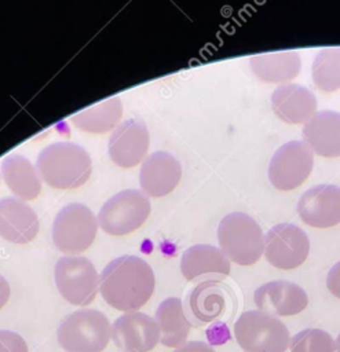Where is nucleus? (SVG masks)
I'll use <instances>...</instances> for the list:
<instances>
[{"instance_id": "obj_1", "label": "nucleus", "mask_w": 340, "mask_h": 352, "mask_svg": "<svg viewBox=\"0 0 340 352\" xmlns=\"http://www.w3.org/2000/svg\"><path fill=\"white\" fill-rule=\"evenodd\" d=\"M103 300L114 309L136 312L151 297L156 286L154 272L138 256H121L111 260L99 275Z\"/></svg>"}, {"instance_id": "obj_2", "label": "nucleus", "mask_w": 340, "mask_h": 352, "mask_svg": "<svg viewBox=\"0 0 340 352\" xmlns=\"http://www.w3.org/2000/svg\"><path fill=\"white\" fill-rule=\"evenodd\" d=\"M36 169L48 186L72 190L89 179L92 162L84 147L72 142H54L39 153Z\"/></svg>"}, {"instance_id": "obj_3", "label": "nucleus", "mask_w": 340, "mask_h": 352, "mask_svg": "<svg viewBox=\"0 0 340 352\" xmlns=\"http://www.w3.org/2000/svg\"><path fill=\"white\" fill-rule=\"evenodd\" d=\"M220 250L240 265L255 264L264 250V236L256 220L242 212L226 214L217 227Z\"/></svg>"}, {"instance_id": "obj_4", "label": "nucleus", "mask_w": 340, "mask_h": 352, "mask_svg": "<svg viewBox=\"0 0 340 352\" xmlns=\"http://www.w3.org/2000/svg\"><path fill=\"white\" fill-rule=\"evenodd\" d=\"M56 337L66 352H102L110 341L111 324L98 309H77L62 320Z\"/></svg>"}, {"instance_id": "obj_5", "label": "nucleus", "mask_w": 340, "mask_h": 352, "mask_svg": "<svg viewBox=\"0 0 340 352\" xmlns=\"http://www.w3.org/2000/svg\"><path fill=\"white\" fill-rule=\"evenodd\" d=\"M234 336L245 352H285L289 344L288 327L263 311H245L234 323Z\"/></svg>"}, {"instance_id": "obj_6", "label": "nucleus", "mask_w": 340, "mask_h": 352, "mask_svg": "<svg viewBox=\"0 0 340 352\" xmlns=\"http://www.w3.org/2000/svg\"><path fill=\"white\" fill-rule=\"evenodd\" d=\"M98 232V217L78 202L65 205L52 223V242L66 254H78L87 250Z\"/></svg>"}, {"instance_id": "obj_7", "label": "nucleus", "mask_w": 340, "mask_h": 352, "mask_svg": "<svg viewBox=\"0 0 340 352\" xmlns=\"http://www.w3.org/2000/svg\"><path fill=\"white\" fill-rule=\"evenodd\" d=\"M150 198L136 188L123 190L109 198L98 213V224L109 235H127L150 216Z\"/></svg>"}, {"instance_id": "obj_8", "label": "nucleus", "mask_w": 340, "mask_h": 352, "mask_svg": "<svg viewBox=\"0 0 340 352\" xmlns=\"http://www.w3.org/2000/svg\"><path fill=\"white\" fill-rule=\"evenodd\" d=\"M54 276L58 292L73 305H88L98 294L100 278L95 265L87 257H61L55 264Z\"/></svg>"}, {"instance_id": "obj_9", "label": "nucleus", "mask_w": 340, "mask_h": 352, "mask_svg": "<svg viewBox=\"0 0 340 352\" xmlns=\"http://www.w3.org/2000/svg\"><path fill=\"white\" fill-rule=\"evenodd\" d=\"M312 165V150L304 142L290 140L282 144L270 160V183L281 191L293 190L308 177Z\"/></svg>"}, {"instance_id": "obj_10", "label": "nucleus", "mask_w": 340, "mask_h": 352, "mask_svg": "<svg viewBox=\"0 0 340 352\" xmlns=\"http://www.w3.org/2000/svg\"><path fill=\"white\" fill-rule=\"evenodd\" d=\"M310 252L307 234L297 226L281 223L271 227L264 236V256L279 270H293L301 265Z\"/></svg>"}, {"instance_id": "obj_11", "label": "nucleus", "mask_w": 340, "mask_h": 352, "mask_svg": "<svg viewBox=\"0 0 340 352\" xmlns=\"http://www.w3.org/2000/svg\"><path fill=\"white\" fill-rule=\"evenodd\" d=\"M150 133L146 124L138 118L120 122L109 139V157L120 168H134L146 155Z\"/></svg>"}, {"instance_id": "obj_12", "label": "nucleus", "mask_w": 340, "mask_h": 352, "mask_svg": "<svg viewBox=\"0 0 340 352\" xmlns=\"http://www.w3.org/2000/svg\"><path fill=\"white\" fill-rule=\"evenodd\" d=\"M111 338L124 352H150L161 340V333L156 319L136 311L114 320Z\"/></svg>"}, {"instance_id": "obj_13", "label": "nucleus", "mask_w": 340, "mask_h": 352, "mask_svg": "<svg viewBox=\"0 0 340 352\" xmlns=\"http://www.w3.org/2000/svg\"><path fill=\"white\" fill-rule=\"evenodd\" d=\"M300 219L315 228H329L340 223V187L318 184L308 188L297 202Z\"/></svg>"}, {"instance_id": "obj_14", "label": "nucleus", "mask_w": 340, "mask_h": 352, "mask_svg": "<svg viewBox=\"0 0 340 352\" xmlns=\"http://www.w3.org/2000/svg\"><path fill=\"white\" fill-rule=\"evenodd\" d=\"M253 300L259 311L273 316H292L308 305V296L299 285L289 280H273L255 290Z\"/></svg>"}, {"instance_id": "obj_15", "label": "nucleus", "mask_w": 340, "mask_h": 352, "mask_svg": "<svg viewBox=\"0 0 340 352\" xmlns=\"http://www.w3.org/2000/svg\"><path fill=\"white\" fill-rule=\"evenodd\" d=\"M182 177L180 162L167 151H154L140 166V190L147 197L160 198L175 190Z\"/></svg>"}, {"instance_id": "obj_16", "label": "nucleus", "mask_w": 340, "mask_h": 352, "mask_svg": "<svg viewBox=\"0 0 340 352\" xmlns=\"http://www.w3.org/2000/svg\"><path fill=\"white\" fill-rule=\"evenodd\" d=\"M180 271L187 280H219L230 274V260L220 248L200 243L187 248L180 258Z\"/></svg>"}, {"instance_id": "obj_17", "label": "nucleus", "mask_w": 340, "mask_h": 352, "mask_svg": "<svg viewBox=\"0 0 340 352\" xmlns=\"http://www.w3.org/2000/svg\"><path fill=\"white\" fill-rule=\"evenodd\" d=\"M40 221L25 201L14 197L0 199V236L11 243L23 245L33 241Z\"/></svg>"}, {"instance_id": "obj_18", "label": "nucleus", "mask_w": 340, "mask_h": 352, "mask_svg": "<svg viewBox=\"0 0 340 352\" xmlns=\"http://www.w3.org/2000/svg\"><path fill=\"white\" fill-rule=\"evenodd\" d=\"M271 107L275 116L288 124H306L315 114L317 99L308 88L286 82L271 94Z\"/></svg>"}, {"instance_id": "obj_19", "label": "nucleus", "mask_w": 340, "mask_h": 352, "mask_svg": "<svg viewBox=\"0 0 340 352\" xmlns=\"http://www.w3.org/2000/svg\"><path fill=\"white\" fill-rule=\"evenodd\" d=\"M303 139L312 153L321 157H340V113H315L303 126Z\"/></svg>"}, {"instance_id": "obj_20", "label": "nucleus", "mask_w": 340, "mask_h": 352, "mask_svg": "<svg viewBox=\"0 0 340 352\" xmlns=\"http://www.w3.org/2000/svg\"><path fill=\"white\" fill-rule=\"evenodd\" d=\"M1 176L7 187L22 201H32L41 192V177L36 166L19 154H11L3 160Z\"/></svg>"}, {"instance_id": "obj_21", "label": "nucleus", "mask_w": 340, "mask_h": 352, "mask_svg": "<svg viewBox=\"0 0 340 352\" xmlns=\"http://www.w3.org/2000/svg\"><path fill=\"white\" fill-rule=\"evenodd\" d=\"M251 69L264 82L286 84L300 73L301 59L296 51L260 54L251 58Z\"/></svg>"}, {"instance_id": "obj_22", "label": "nucleus", "mask_w": 340, "mask_h": 352, "mask_svg": "<svg viewBox=\"0 0 340 352\" xmlns=\"http://www.w3.org/2000/svg\"><path fill=\"white\" fill-rule=\"evenodd\" d=\"M156 322L160 327V342L162 345L168 348H179L186 344L191 323L184 315L180 298H165L156 311Z\"/></svg>"}, {"instance_id": "obj_23", "label": "nucleus", "mask_w": 340, "mask_h": 352, "mask_svg": "<svg viewBox=\"0 0 340 352\" xmlns=\"http://www.w3.org/2000/svg\"><path fill=\"white\" fill-rule=\"evenodd\" d=\"M226 292L215 280H202L189 296V309L198 323H211L226 311Z\"/></svg>"}, {"instance_id": "obj_24", "label": "nucleus", "mask_w": 340, "mask_h": 352, "mask_svg": "<svg viewBox=\"0 0 340 352\" xmlns=\"http://www.w3.org/2000/svg\"><path fill=\"white\" fill-rule=\"evenodd\" d=\"M121 116L123 103L118 96H114L74 114L72 122L88 133H105L120 124Z\"/></svg>"}, {"instance_id": "obj_25", "label": "nucleus", "mask_w": 340, "mask_h": 352, "mask_svg": "<svg viewBox=\"0 0 340 352\" xmlns=\"http://www.w3.org/2000/svg\"><path fill=\"white\" fill-rule=\"evenodd\" d=\"M311 77L314 85L330 94L340 88V47H330L321 50L311 66Z\"/></svg>"}, {"instance_id": "obj_26", "label": "nucleus", "mask_w": 340, "mask_h": 352, "mask_svg": "<svg viewBox=\"0 0 340 352\" xmlns=\"http://www.w3.org/2000/svg\"><path fill=\"white\" fill-rule=\"evenodd\" d=\"M290 352H334L336 342L321 329H306L292 337Z\"/></svg>"}, {"instance_id": "obj_27", "label": "nucleus", "mask_w": 340, "mask_h": 352, "mask_svg": "<svg viewBox=\"0 0 340 352\" xmlns=\"http://www.w3.org/2000/svg\"><path fill=\"white\" fill-rule=\"evenodd\" d=\"M0 352H29L23 337L11 330H0Z\"/></svg>"}, {"instance_id": "obj_28", "label": "nucleus", "mask_w": 340, "mask_h": 352, "mask_svg": "<svg viewBox=\"0 0 340 352\" xmlns=\"http://www.w3.org/2000/svg\"><path fill=\"white\" fill-rule=\"evenodd\" d=\"M326 286L334 297L340 298V261L329 270L326 276Z\"/></svg>"}, {"instance_id": "obj_29", "label": "nucleus", "mask_w": 340, "mask_h": 352, "mask_svg": "<svg viewBox=\"0 0 340 352\" xmlns=\"http://www.w3.org/2000/svg\"><path fill=\"white\" fill-rule=\"evenodd\" d=\"M173 352H215V349L202 341H190L176 348Z\"/></svg>"}, {"instance_id": "obj_30", "label": "nucleus", "mask_w": 340, "mask_h": 352, "mask_svg": "<svg viewBox=\"0 0 340 352\" xmlns=\"http://www.w3.org/2000/svg\"><path fill=\"white\" fill-rule=\"evenodd\" d=\"M10 293H11V289H10L8 280L3 275H0V309L7 304L10 298Z\"/></svg>"}, {"instance_id": "obj_31", "label": "nucleus", "mask_w": 340, "mask_h": 352, "mask_svg": "<svg viewBox=\"0 0 340 352\" xmlns=\"http://www.w3.org/2000/svg\"><path fill=\"white\" fill-rule=\"evenodd\" d=\"M336 349H337V352H340V334L336 338Z\"/></svg>"}]
</instances>
